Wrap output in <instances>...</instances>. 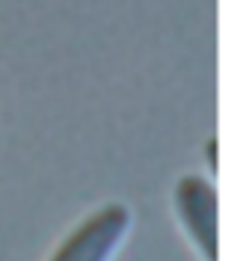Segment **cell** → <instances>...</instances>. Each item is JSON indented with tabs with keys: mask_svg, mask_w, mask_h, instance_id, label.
<instances>
[{
	"mask_svg": "<svg viewBox=\"0 0 252 261\" xmlns=\"http://www.w3.org/2000/svg\"><path fill=\"white\" fill-rule=\"evenodd\" d=\"M208 163H211V172H217V140H208Z\"/></svg>",
	"mask_w": 252,
	"mask_h": 261,
	"instance_id": "3",
	"label": "cell"
},
{
	"mask_svg": "<svg viewBox=\"0 0 252 261\" xmlns=\"http://www.w3.org/2000/svg\"><path fill=\"white\" fill-rule=\"evenodd\" d=\"M131 220L134 214L125 202H107L77 223L48 261H110L125 241Z\"/></svg>",
	"mask_w": 252,
	"mask_h": 261,
	"instance_id": "1",
	"label": "cell"
},
{
	"mask_svg": "<svg viewBox=\"0 0 252 261\" xmlns=\"http://www.w3.org/2000/svg\"><path fill=\"white\" fill-rule=\"evenodd\" d=\"M175 211L205 261H217V187L202 175H184L175 184Z\"/></svg>",
	"mask_w": 252,
	"mask_h": 261,
	"instance_id": "2",
	"label": "cell"
}]
</instances>
